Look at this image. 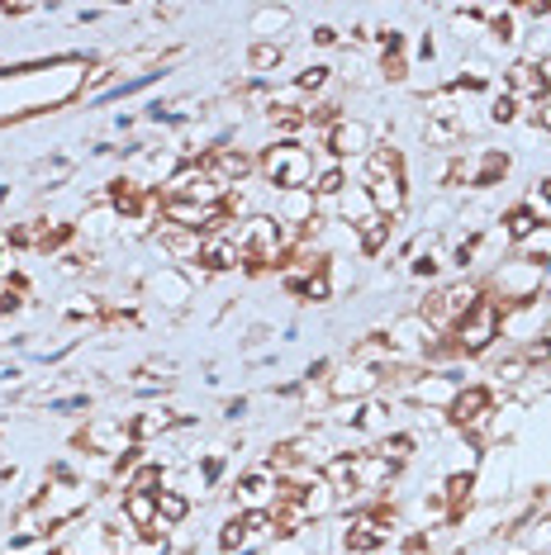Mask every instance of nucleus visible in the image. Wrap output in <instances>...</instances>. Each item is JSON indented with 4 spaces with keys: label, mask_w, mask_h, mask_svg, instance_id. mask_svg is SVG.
Returning <instances> with one entry per match:
<instances>
[{
    "label": "nucleus",
    "mask_w": 551,
    "mask_h": 555,
    "mask_svg": "<svg viewBox=\"0 0 551 555\" xmlns=\"http://www.w3.org/2000/svg\"><path fill=\"white\" fill-rule=\"evenodd\" d=\"M480 295H485V285L475 281V275H447L443 285H433V289H423L419 299H413V313H419L423 323L433 327L437 337H452V327L466 319V313L480 305Z\"/></svg>",
    "instance_id": "1"
},
{
    "label": "nucleus",
    "mask_w": 551,
    "mask_h": 555,
    "mask_svg": "<svg viewBox=\"0 0 551 555\" xmlns=\"http://www.w3.org/2000/svg\"><path fill=\"white\" fill-rule=\"evenodd\" d=\"M319 162L299 143H261L257 147V181L267 191H315Z\"/></svg>",
    "instance_id": "2"
},
{
    "label": "nucleus",
    "mask_w": 551,
    "mask_h": 555,
    "mask_svg": "<svg viewBox=\"0 0 551 555\" xmlns=\"http://www.w3.org/2000/svg\"><path fill=\"white\" fill-rule=\"evenodd\" d=\"M542 271L547 267H537V261L528 257H504L490 275H480V285H485V295L495 299L499 309H513V305H533V299H542Z\"/></svg>",
    "instance_id": "3"
},
{
    "label": "nucleus",
    "mask_w": 551,
    "mask_h": 555,
    "mask_svg": "<svg viewBox=\"0 0 551 555\" xmlns=\"http://www.w3.org/2000/svg\"><path fill=\"white\" fill-rule=\"evenodd\" d=\"M138 441L129 437V423L119 418V413H95V418H86L77 427V437H72V456H91V461H119L124 451H133Z\"/></svg>",
    "instance_id": "4"
},
{
    "label": "nucleus",
    "mask_w": 551,
    "mask_h": 555,
    "mask_svg": "<svg viewBox=\"0 0 551 555\" xmlns=\"http://www.w3.org/2000/svg\"><path fill=\"white\" fill-rule=\"evenodd\" d=\"M499 319H504V309H499L490 295H480V305H475L466 319L452 327L457 357H466V361H485V357H490V351L499 347Z\"/></svg>",
    "instance_id": "5"
},
{
    "label": "nucleus",
    "mask_w": 551,
    "mask_h": 555,
    "mask_svg": "<svg viewBox=\"0 0 551 555\" xmlns=\"http://www.w3.org/2000/svg\"><path fill=\"white\" fill-rule=\"evenodd\" d=\"M143 299L162 313H185L200 299V285L191 281V267H157L143 275Z\"/></svg>",
    "instance_id": "6"
},
{
    "label": "nucleus",
    "mask_w": 551,
    "mask_h": 555,
    "mask_svg": "<svg viewBox=\"0 0 551 555\" xmlns=\"http://www.w3.org/2000/svg\"><path fill=\"white\" fill-rule=\"evenodd\" d=\"M547 319H551V305H547V299H533V305H513V309H504V319H499V343H504L509 351L533 347L537 337L547 333Z\"/></svg>",
    "instance_id": "7"
},
{
    "label": "nucleus",
    "mask_w": 551,
    "mask_h": 555,
    "mask_svg": "<svg viewBox=\"0 0 551 555\" xmlns=\"http://www.w3.org/2000/svg\"><path fill=\"white\" fill-rule=\"evenodd\" d=\"M375 143H381V138H375V124H371V119H361V115H347V119L329 133L323 153L337 157V162H347V167H361V157H367Z\"/></svg>",
    "instance_id": "8"
},
{
    "label": "nucleus",
    "mask_w": 551,
    "mask_h": 555,
    "mask_svg": "<svg viewBox=\"0 0 551 555\" xmlns=\"http://www.w3.org/2000/svg\"><path fill=\"white\" fill-rule=\"evenodd\" d=\"M205 171L215 176V185L233 191V185L257 181V153H253V147H238V143H219L215 153L205 157Z\"/></svg>",
    "instance_id": "9"
},
{
    "label": "nucleus",
    "mask_w": 551,
    "mask_h": 555,
    "mask_svg": "<svg viewBox=\"0 0 551 555\" xmlns=\"http://www.w3.org/2000/svg\"><path fill=\"white\" fill-rule=\"evenodd\" d=\"M329 395H333V403L375 399V395H381V371H371V365H357V361H337L333 375H329Z\"/></svg>",
    "instance_id": "10"
},
{
    "label": "nucleus",
    "mask_w": 551,
    "mask_h": 555,
    "mask_svg": "<svg viewBox=\"0 0 551 555\" xmlns=\"http://www.w3.org/2000/svg\"><path fill=\"white\" fill-rule=\"evenodd\" d=\"M157 251H162V267H195L200 261V247H205V233H195V229H177V223H167L162 219L153 237H148Z\"/></svg>",
    "instance_id": "11"
},
{
    "label": "nucleus",
    "mask_w": 551,
    "mask_h": 555,
    "mask_svg": "<svg viewBox=\"0 0 551 555\" xmlns=\"http://www.w3.org/2000/svg\"><path fill=\"white\" fill-rule=\"evenodd\" d=\"M119 418L129 423V437L138 447H157V441H167L181 427L171 403H143V409H133V413H119Z\"/></svg>",
    "instance_id": "12"
},
{
    "label": "nucleus",
    "mask_w": 551,
    "mask_h": 555,
    "mask_svg": "<svg viewBox=\"0 0 551 555\" xmlns=\"http://www.w3.org/2000/svg\"><path fill=\"white\" fill-rule=\"evenodd\" d=\"M457 380L452 375H443V371H423L419 380L409 385V395H405V409H433V413H447V403L457 399Z\"/></svg>",
    "instance_id": "13"
},
{
    "label": "nucleus",
    "mask_w": 551,
    "mask_h": 555,
    "mask_svg": "<svg viewBox=\"0 0 551 555\" xmlns=\"http://www.w3.org/2000/svg\"><path fill=\"white\" fill-rule=\"evenodd\" d=\"M523 423H528V403H518V399L495 403L490 423H485V451L490 447H513V441L523 437Z\"/></svg>",
    "instance_id": "14"
},
{
    "label": "nucleus",
    "mask_w": 551,
    "mask_h": 555,
    "mask_svg": "<svg viewBox=\"0 0 551 555\" xmlns=\"http://www.w3.org/2000/svg\"><path fill=\"white\" fill-rule=\"evenodd\" d=\"M200 271L209 275V281H219V275H233V271H243V251H238V243L229 233H215V237H205V247H200V261H195Z\"/></svg>",
    "instance_id": "15"
},
{
    "label": "nucleus",
    "mask_w": 551,
    "mask_h": 555,
    "mask_svg": "<svg viewBox=\"0 0 551 555\" xmlns=\"http://www.w3.org/2000/svg\"><path fill=\"white\" fill-rule=\"evenodd\" d=\"M271 214L285 229H305V223L319 219V199H315V191H276Z\"/></svg>",
    "instance_id": "16"
},
{
    "label": "nucleus",
    "mask_w": 551,
    "mask_h": 555,
    "mask_svg": "<svg viewBox=\"0 0 551 555\" xmlns=\"http://www.w3.org/2000/svg\"><path fill=\"white\" fill-rule=\"evenodd\" d=\"M299 10L295 5H261L253 10V43H291V24Z\"/></svg>",
    "instance_id": "17"
},
{
    "label": "nucleus",
    "mask_w": 551,
    "mask_h": 555,
    "mask_svg": "<svg viewBox=\"0 0 551 555\" xmlns=\"http://www.w3.org/2000/svg\"><path fill=\"white\" fill-rule=\"evenodd\" d=\"M385 176H409L405 147H395V143H375L371 153L361 157V185H367V181H385Z\"/></svg>",
    "instance_id": "18"
},
{
    "label": "nucleus",
    "mask_w": 551,
    "mask_h": 555,
    "mask_svg": "<svg viewBox=\"0 0 551 555\" xmlns=\"http://www.w3.org/2000/svg\"><path fill=\"white\" fill-rule=\"evenodd\" d=\"M371 214H375V205H371V191H367L361 181H353V185H347V191L329 205V219L343 223V229H357V223L371 219Z\"/></svg>",
    "instance_id": "19"
},
{
    "label": "nucleus",
    "mask_w": 551,
    "mask_h": 555,
    "mask_svg": "<svg viewBox=\"0 0 551 555\" xmlns=\"http://www.w3.org/2000/svg\"><path fill=\"white\" fill-rule=\"evenodd\" d=\"M371 451H381V456L390 461V465H399V470H409V465L423 456V437L413 433V427H395V433H385Z\"/></svg>",
    "instance_id": "20"
},
{
    "label": "nucleus",
    "mask_w": 551,
    "mask_h": 555,
    "mask_svg": "<svg viewBox=\"0 0 551 555\" xmlns=\"http://www.w3.org/2000/svg\"><path fill=\"white\" fill-rule=\"evenodd\" d=\"M195 503L185 499V494H177V489H162L157 494V527L153 532H162V537H171L177 527H185V522H195Z\"/></svg>",
    "instance_id": "21"
},
{
    "label": "nucleus",
    "mask_w": 551,
    "mask_h": 555,
    "mask_svg": "<svg viewBox=\"0 0 551 555\" xmlns=\"http://www.w3.org/2000/svg\"><path fill=\"white\" fill-rule=\"evenodd\" d=\"M115 513L133 527L138 537H143V532H153V527H157V494H119Z\"/></svg>",
    "instance_id": "22"
},
{
    "label": "nucleus",
    "mask_w": 551,
    "mask_h": 555,
    "mask_svg": "<svg viewBox=\"0 0 551 555\" xmlns=\"http://www.w3.org/2000/svg\"><path fill=\"white\" fill-rule=\"evenodd\" d=\"M285 62H291V43H253L247 48V72H253L257 81H271Z\"/></svg>",
    "instance_id": "23"
},
{
    "label": "nucleus",
    "mask_w": 551,
    "mask_h": 555,
    "mask_svg": "<svg viewBox=\"0 0 551 555\" xmlns=\"http://www.w3.org/2000/svg\"><path fill=\"white\" fill-rule=\"evenodd\" d=\"M291 81H295L309 100H323L329 91H337V72H333V62H305L299 72H291Z\"/></svg>",
    "instance_id": "24"
},
{
    "label": "nucleus",
    "mask_w": 551,
    "mask_h": 555,
    "mask_svg": "<svg viewBox=\"0 0 551 555\" xmlns=\"http://www.w3.org/2000/svg\"><path fill=\"white\" fill-rule=\"evenodd\" d=\"M499 229H504V237H509V247L513 251H518L523 243H528V237L537 233V229H542V223H537L533 219V214L528 209H523V205H504V214H499Z\"/></svg>",
    "instance_id": "25"
},
{
    "label": "nucleus",
    "mask_w": 551,
    "mask_h": 555,
    "mask_svg": "<svg viewBox=\"0 0 551 555\" xmlns=\"http://www.w3.org/2000/svg\"><path fill=\"white\" fill-rule=\"evenodd\" d=\"M518 119H523V105L509 91H495L485 100V124H490V129H513Z\"/></svg>",
    "instance_id": "26"
},
{
    "label": "nucleus",
    "mask_w": 551,
    "mask_h": 555,
    "mask_svg": "<svg viewBox=\"0 0 551 555\" xmlns=\"http://www.w3.org/2000/svg\"><path fill=\"white\" fill-rule=\"evenodd\" d=\"M518 257H528V261H537V267H551V223H542L528 243L518 247Z\"/></svg>",
    "instance_id": "27"
},
{
    "label": "nucleus",
    "mask_w": 551,
    "mask_h": 555,
    "mask_svg": "<svg viewBox=\"0 0 551 555\" xmlns=\"http://www.w3.org/2000/svg\"><path fill=\"white\" fill-rule=\"evenodd\" d=\"M309 43L315 48H343V29H337V24H315V29H309Z\"/></svg>",
    "instance_id": "28"
},
{
    "label": "nucleus",
    "mask_w": 551,
    "mask_h": 555,
    "mask_svg": "<svg viewBox=\"0 0 551 555\" xmlns=\"http://www.w3.org/2000/svg\"><path fill=\"white\" fill-rule=\"evenodd\" d=\"M247 409H253V399H247V395H238V399H223V423H243L247 418Z\"/></svg>",
    "instance_id": "29"
},
{
    "label": "nucleus",
    "mask_w": 551,
    "mask_h": 555,
    "mask_svg": "<svg viewBox=\"0 0 551 555\" xmlns=\"http://www.w3.org/2000/svg\"><path fill=\"white\" fill-rule=\"evenodd\" d=\"M276 337V327L271 323H253L247 327V337H243V351H253V347H261V343H271Z\"/></svg>",
    "instance_id": "30"
},
{
    "label": "nucleus",
    "mask_w": 551,
    "mask_h": 555,
    "mask_svg": "<svg viewBox=\"0 0 551 555\" xmlns=\"http://www.w3.org/2000/svg\"><path fill=\"white\" fill-rule=\"evenodd\" d=\"M5 517H10V508H5V499H0V522H5Z\"/></svg>",
    "instance_id": "31"
}]
</instances>
